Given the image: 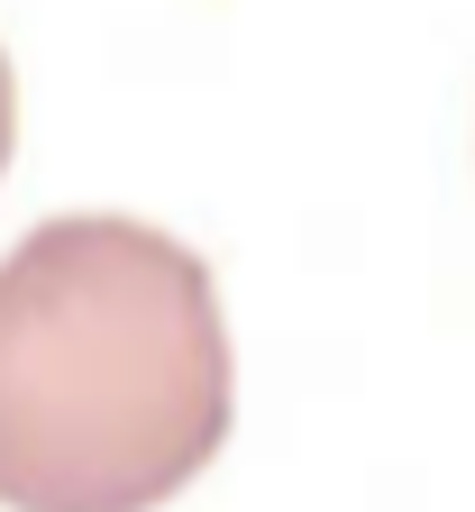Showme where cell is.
<instances>
[{
	"label": "cell",
	"instance_id": "cell-2",
	"mask_svg": "<svg viewBox=\"0 0 475 512\" xmlns=\"http://www.w3.org/2000/svg\"><path fill=\"white\" fill-rule=\"evenodd\" d=\"M19 147V83H10V55H0V165Z\"/></svg>",
	"mask_w": 475,
	"mask_h": 512
},
{
	"label": "cell",
	"instance_id": "cell-1",
	"mask_svg": "<svg viewBox=\"0 0 475 512\" xmlns=\"http://www.w3.org/2000/svg\"><path fill=\"white\" fill-rule=\"evenodd\" d=\"M229 403L220 284L183 238L64 211L0 256V512H156Z\"/></svg>",
	"mask_w": 475,
	"mask_h": 512
}]
</instances>
